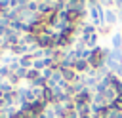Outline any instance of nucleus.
Masks as SVG:
<instances>
[{"instance_id": "1", "label": "nucleus", "mask_w": 122, "mask_h": 118, "mask_svg": "<svg viewBox=\"0 0 122 118\" xmlns=\"http://www.w3.org/2000/svg\"><path fill=\"white\" fill-rule=\"evenodd\" d=\"M59 70H61V76H63V80H65L67 84H74V82H78L80 76H82V74H78L74 69H59Z\"/></svg>"}, {"instance_id": "2", "label": "nucleus", "mask_w": 122, "mask_h": 118, "mask_svg": "<svg viewBox=\"0 0 122 118\" xmlns=\"http://www.w3.org/2000/svg\"><path fill=\"white\" fill-rule=\"evenodd\" d=\"M116 19H118V15H116L114 10H105V25L112 27V25L116 23Z\"/></svg>"}, {"instance_id": "3", "label": "nucleus", "mask_w": 122, "mask_h": 118, "mask_svg": "<svg viewBox=\"0 0 122 118\" xmlns=\"http://www.w3.org/2000/svg\"><path fill=\"white\" fill-rule=\"evenodd\" d=\"M111 44H112V49H122V32H112Z\"/></svg>"}, {"instance_id": "4", "label": "nucleus", "mask_w": 122, "mask_h": 118, "mask_svg": "<svg viewBox=\"0 0 122 118\" xmlns=\"http://www.w3.org/2000/svg\"><path fill=\"white\" fill-rule=\"evenodd\" d=\"M40 74H42L40 70H36V69H29V72H27V78H25V80H27L29 84H32V82H34Z\"/></svg>"}, {"instance_id": "5", "label": "nucleus", "mask_w": 122, "mask_h": 118, "mask_svg": "<svg viewBox=\"0 0 122 118\" xmlns=\"http://www.w3.org/2000/svg\"><path fill=\"white\" fill-rule=\"evenodd\" d=\"M112 108H116V110H120L122 112V95H116V99L112 101V105H111Z\"/></svg>"}, {"instance_id": "6", "label": "nucleus", "mask_w": 122, "mask_h": 118, "mask_svg": "<svg viewBox=\"0 0 122 118\" xmlns=\"http://www.w3.org/2000/svg\"><path fill=\"white\" fill-rule=\"evenodd\" d=\"M111 30H112V27H109V25H103V27L97 30V34H109Z\"/></svg>"}]
</instances>
